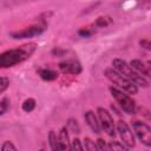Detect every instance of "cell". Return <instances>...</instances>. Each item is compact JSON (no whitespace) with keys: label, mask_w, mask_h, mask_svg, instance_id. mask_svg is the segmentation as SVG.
Here are the masks:
<instances>
[{"label":"cell","mask_w":151,"mask_h":151,"mask_svg":"<svg viewBox=\"0 0 151 151\" xmlns=\"http://www.w3.org/2000/svg\"><path fill=\"white\" fill-rule=\"evenodd\" d=\"M37 50V44L29 42L17 48L7 50L0 54V68H7L15 66L27 60Z\"/></svg>","instance_id":"1"},{"label":"cell","mask_w":151,"mask_h":151,"mask_svg":"<svg viewBox=\"0 0 151 151\" xmlns=\"http://www.w3.org/2000/svg\"><path fill=\"white\" fill-rule=\"evenodd\" d=\"M112 65H113V68L119 72L120 74H123L124 77H126L127 79H130L132 83H134L136 85H139V86H143V87H146L149 86V81L140 74L138 73L137 71H134L126 61L122 60V59H113L112 61Z\"/></svg>","instance_id":"2"},{"label":"cell","mask_w":151,"mask_h":151,"mask_svg":"<svg viewBox=\"0 0 151 151\" xmlns=\"http://www.w3.org/2000/svg\"><path fill=\"white\" fill-rule=\"evenodd\" d=\"M105 76L111 83H113L118 87L123 88V91L127 92L129 94H136L138 92L137 85L134 83H132L130 79H127L126 77H124L123 74H120L119 72H117L114 68H106Z\"/></svg>","instance_id":"3"},{"label":"cell","mask_w":151,"mask_h":151,"mask_svg":"<svg viewBox=\"0 0 151 151\" xmlns=\"http://www.w3.org/2000/svg\"><path fill=\"white\" fill-rule=\"evenodd\" d=\"M109 90H110L112 97L116 99V101L118 103V105L122 107V110L124 112H126L127 114L136 113V110H137L136 101L129 94H125L123 91H120V90H118L117 87H113V86H110Z\"/></svg>","instance_id":"4"},{"label":"cell","mask_w":151,"mask_h":151,"mask_svg":"<svg viewBox=\"0 0 151 151\" xmlns=\"http://www.w3.org/2000/svg\"><path fill=\"white\" fill-rule=\"evenodd\" d=\"M97 113H98V118H99V124L100 127L110 136V137H114L116 136V127L113 124V119L112 116L110 114V112L103 107H98L97 109Z\"/></svg>","instance_id":"5"},{"label":"cell","mask_w":151,"mask_h":151,"mask_svg":"<svg viewBox=\"0 0 151 151\" xmlns=\"http://www.w3.org/2000/svg\"><path fill=\"white\" fill-rule=\"evenodd\" d=\"M132 127H133L138 139L146 146H151V129H150V126L143 122L134 120L132 123Z\"/></svg>","instance_id":"6"},{"label":"cell","mask_w":151,"mask_h":151,"mask_svg":"<svg viewBox=\"0 0 151 151\" xmlns=\"http://www.w3.org/2000/svg\"><path fill=\"white\" fill-rule=\"evenodd\" d=\"M46 29V24L41 25H33L26 28H22L20 31H15L11 33V37L13 39H25V38H32L35 35H40Z\"/></svg>","instance_id":"7"},{"label":"cell","mask_w":151,"mask_h":151,"mask_svg":"<svg viewBox=\"0 0 151 151\" xmlns=\"http://www.w3.org/2000/svg\"><path fill=\"white\" fill-rule=\"evenodd\" d=\"M117 131L119 132V136H120V138L123 140V144L127 149L134 146V137H133V133L130 130L129 125L124 120H119L118 122V124H117Z\"/></svg>","instance_id":"8"},{"label":"cell","mask_w":151,"mask_h":151,"mask_svg":"<svg viewBox=\"0 0 151 151\" xmlns=\"http://www.w3.org/2000/svg\"><path fill=\"white\" fill-rule=\"evenodd\" d=\"M59 70L64 73V74H79L81 72V65L79 61L74 60V59H67L64 60L61 63H59Z\"/></svg>","instance_id":"9"},{"label":"cell","mask_w":151,"mask_h":151,"mask_svg":"<svg viewBox=\"0 0 151 151\" xmlns=\"http://www.w3.org/2000/svg\"><path fill=\"white\" fill-rule=\"evenodd\" d=\"M71 145L68 142V133L67 129L63 127L59 132V136L57 137V150H70Z\"/></svg>","instance_id":"10"},{"label":"cell","mask_w":151,"mask_h":151,"mask_svg":"<svg viewBox=\"0 0 151 151\" xmlns=\"http://www.w3.org/2000/svg\"><path fill=\"white\" fill-rule=\"evenodd\" d=\"M84 118H85V120H86L88 127H90L94 133H97V134L100 133V129H101V127H100V124H99V122H98V119H97L94 112L87 111V112L85 113Z\"/></svg>","instance_id":"11"},{"label":"cell","mask_w":151,"mask_h":151,"mask_svg":"<svg viewBox=\"0 0 151 151\" xmlns=\"http://www.w3.org/2000/svg\"><path fill=\"white\" fill-rule=\"evenodd\" d=\"M130 66H131L134 71H137L138 73H140V74H143V76H145V77H149V76H150V66L145 65V64H144L143 61H140V60H137V59L131 60Z\"/></svg>","instance_id":"12"},{"label":"cell","mask_w":151,"mask_h":151,"mask_svg":"<svg viewBox=\"0 0 151 151\" xmlns=\"http://www.w3.org/2000/svg\"><path fill=\"white\" fill-rule=\"evenodd\" d=\"M38 73L41 77V79L47 80V81H52L58 78V72L50 70V68H40V70H38Z\"/></svg>","instance_id":"13"},{"label":"cell","mask_w":151,"mask_h":151,"mask_svg":"<svg viewBox=\"0 0 151 151\" xmlns=\"http://www.w3.org/2000/svg\"><path fill=\"white\" fill-rule=\"evenodd\" d=\"M35 109V100L33 98H28L22 103V110L25 112H31Z\"/></svg>","instance_id":"14"},{"label":"cell","mask_w":151,"mask_h":151,"mask_svg":"<svg viewBox=\"0 0 151 151\" xmlns=\"http://www.w3.org/2000/svg\"><path fill=\"white\" fill-rule=\"evenodd\" d=\"M111 22H112V20H111L110 17H99V18L96 20L94 26H96V27H105V26L110 25Z\"/></svg>","instance_id":"15"},{"label":"cell","mask_w":151,"mask_h":151,"mask_svg":"<svg viewBox=\"0 0 151 151\" xmlns=\"http://www.w3.org/2000/svg\"><path fill=\"white\" fill-rule=\"evenodd\" d=\"M67 127L68 130H71L73 133H80V127L78 125V122L76 119H68L67 120Z\"/></svg>","instance_id":"16"},{"label":"cell","mask_w":151,"mask_h":151,"mask_svg":"<svg viewBox=\"0 0 151 151\" xmlns=\"http://www.w3.org/2000/svg\"><path fill=\"white\" fill-rule=\"evenodd\" d=\"M127 147L119 142H110L107 144V150H126Z\"/></svg>","instance_id":"17"},{"label":"cell","mask_w":151,"mask_h":151,"mask_svg":"<svg viewBox=\"0 0 151 151\" xmlns=\"http://www.w3.org/2000/svg\"><path fill=\"white\" fill-rule=\"evenodd\" d=\"M83 147H84L85 150H98L97 144H96L93 140H91L90 138H85V139H84V145H83Z\"/></svg>","instance_id":"18"},{"label":"cell","mask_w":151,"mask_h":151,"mask_svg":"<svg viewBox=\"0 0 151 151\" xmlns=\"http://www.w3.org/2000/svg\"><path fill=\"white\" fill-rule=\"evenodd\" d=\"M48 142H50V146L52 150H57V136L54 133V131H50L48 133Z\"/></svg>","instance_id":"19"},{"label":"cell","mask_w":151,"mask_h":151,"mask_svg":"<svg viewBox=\"0 0 151 151\" xmlns=\"http://www.w3.org/2000/svg\"><path fill=\"white\" fill-rule=\"evenodd\" d=\"M8 107H9V100H8V98H4L0 101V116H2L4 113H6L7 110H8Z\"/></svg>","instance_id":"20"},{"label":"cell","mask_w":151,"mask_h":151,"mask_svg":"<svg viewBox=\"0 0 151 151\" xmlns=\"http://www.w3.org/2000/svg\"><path fill=\"white\" fill-rule=\"evenodd\" d=\"M9 86V80L6 77H0V94L7 90V87Z\"/></svg>","instance_id":"21"},{"label":"cell","mask_w":151,"mask_h":151,"mask_svg":"<svg viewBox=\"0 0 151 151\" xmlns=\"http://www.w3.org/2000/svg\"><path fill=\"white\" fill-rule=\"evenodd\" d=\"M71 149H72V150H78V151L84 150V147H83V145H81V142H80L78 138H74V139H73L72 145H71Z\"/></svg>","instance_id":"22"},{"label":"cell","mask_w":151,"mask_h":151,"mask_svg":"<svg viewBox=\"0 0 151 151\" xmlns=\"http://www.w3.org/2000/svg\"><path fill=\"white\" fill-rule=\"evenodd\" d=\"M1 150H2V151H7V150H13V151H15L17 147H15L11 142H5V143L2 144V146H1Z\"/></svg>","instance_id":"23"},{"label":"cell","mask_w":151,"mask_h":151,"mask_svg":"<svg viewBox=\"0 0 151 151\" xmlns=\"http://www.w3.org/2000/svg\"><path fill=\"white\" fill-rule=\"evenodd\" d=\"M97 147H98V150H107V144L105 143L104 139L99 138L97 140Z\"/></svg>","instance_id":"24"},{"label":"cell","mask_w":151,"mask_h":151,"mask_svg":"<svg viewBox=\"0 0 151 151\" xmlns=\"http://www.w3.org/2000/svg\"><path fill=\"white\" fill-rule=\"evenodd\" d=\"M92 29H90L88 27H86V28H83V29H80L79 31V34L80 35H83V37H88V35H91L92 34Z\"/></svg>","instance_id":"25"},{"label":"cell","mask_w":151,"mask_h":151,"mask_svg":"<svg viewBox=\"0 0 151 151\" xmlns=\"http://www.w3.org/2000/svg\"><path fill=\"white\" fill-rule=\"evenodd\" d=\"M143 47H145L146 50H150L151 48V45H150V42H149V40H140V42H139Z\"/></svg>","instance_id":"26"}]
</instances>
